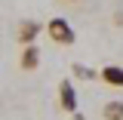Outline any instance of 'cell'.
Returning a JSON list of instances; mask_svg holds the SVG:
<instances>
[{"label":"cell","instance_id":"obj_7","mask_svg":"<svg viewBox=\"0 0 123 120\" xmlns=\"http://www.w3.org/2000/svg\"><path fill=\"white\" fill-rule=\"evenodd\" d=\"M74 74L80 77V80H92V77H95V71H92V68H86V65H74Z\"/></svg>","mask_w":123,"mask_h":120},{"label":"cell","instance_id":"obj_1","mask_svg":"<svg viewBox=\"0 0 123 120\" xmlns=\"http://www.w3.org/2000/svg\"><path fill=\"white\" fill-rule=\"evenodd\" d=\"M46 31H49V37H52L55 43H62V46H71V43H74V28H71L62 15H55V19L46 25Z\"/></svg>","mask_w":123,"mask_h":120},{"label":"cell","instance_id":"obj_8","mask_svg":"<svg viewBox=\"0 0 123 120\" xmlns=\"http://www.w3.org/2000/svg\"><path fill=\"white\" fill-rule=\"evenodd\" d=\"M65 3H80V0H65Z\"/></svg>","mask_w":123,"mask_h":120},{"label":"cell","instance_id":"obj_2","mask_svg":"<svg viewBox=\"0 0 123 120\" xmlns=\"http://www.w3.org/2000/svg\"><path fill=\"white\" fill-rule=\"evenodd\" d=\"M59 105L65 108L68 114H74V111H77V89H74L71 80H62V83H59Z\"/></svg>","mask_w":123,"mask_h":120},{"label":"cell","instance_id":"obj_3","mask_svg":"<svg viewBox=\"0 0 123 120\" xmlns=\"http://www.w3.org/2000/svg\"><path fill=\"white\" fill-rule=\"evenodd\" d=\"M37 37H40V22H34V19H22V22H18V43L28 46V43H34Z\"/></svg>","mask_w":123,"mask_h":120},{"label":"cell","instance_id":"obj_6","mask_svg":"<svg viewBox=\"0 0 123 120\" xmlns=\"http://www.w3.org/2000/svg\"><path fill=\"white\" fill-rule=\"evenodd\" d=\"M102 114H105V120H123V102H108Z\"/></svg>","mask_w":123,"mask_h":120},{"label":"cell","instance_id":"obj_4","mask_svg":"<svg viewBox=\"0 0 123 120\" xmlns=\"http://www.w3.org/2000/svg\"><path fill=\"white\" fill-rule=\"evenodd\" d=\"M18 65H22V71H37V65H40V49H37V43H28L22 49Z\"/></svg>","mask_w":123,"mask_h":120},{"label":"cell","instance_id":"obj_5","mask_svg":"<svg viewBox=\"0 0 123 120\" xmlns=\"http://www.w3.org/2000/svg\"><path fill=\"white\" fill-rule=\"evenodd\" d=\"M102 80H105L108 86H120L123 89V68L120 65H105L102 68Z\"/></svg>","mask_w":123,"mask_h":120}]
</instances>
